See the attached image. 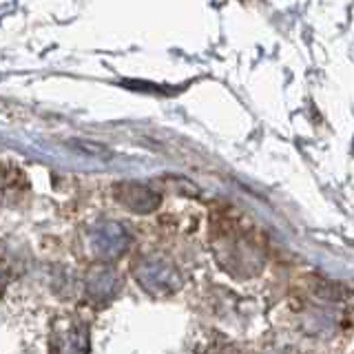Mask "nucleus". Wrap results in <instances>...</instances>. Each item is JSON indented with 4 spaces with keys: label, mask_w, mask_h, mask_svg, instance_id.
I'll list each match as a JSON object with an SVG mask.
<instances>
[{
    "label": "nucleus",
    "mask_w": 354,
    "mask_h": 354,
    "mask_svg": "<svg viewBox=\"0 0 354 354\" xmlns=\"http://www.w3.org/2000/svg\"><path fill=\"white\" fill-rule=\"evenodd\" d=\"M115 197L127 208L136 210V213H151L153 208H158L160 197L155 195L151 188L136 184V182H122L115 186Z\"/></svg>",
    "instance_id": "obj_1"
},
{
    "label": "nucleus",
    "mask_w": 354,
    "mask_h": 354,
    "mask_svg": "<svg viewBox=\"0 0 354 354\" xmlns=\"http://www.w3.org/2000/svg\"><path fill=\"white\" fill-rule=\"evenodd\" d=\"M71 147L75 151H80L84 155H88V158H106L109 151L102 147V144H97V142H84V140H73L71 142Z\"/></svg>",
    "instance_id": "obj_2"
}]
</instances>
